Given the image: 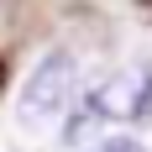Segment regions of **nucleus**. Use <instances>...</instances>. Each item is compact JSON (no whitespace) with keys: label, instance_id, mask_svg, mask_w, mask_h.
Segmentation results:
<instances>
[{"label":"nucleus","instance_id":"nucleus-1","mask_svg":"<svg viewBox=\"0 0 152 152\" xmlns=\"http://www.w3.org/2000/svg\"><path fill=\"white\" fill-rule=\"evenodd\" d=\"M94 121H121V126H147L152 121V63H131L105 84H94L84 100Z\"/></svg>","mask_w":152,"mask_h":152},{"label":"nucleus","instance_id":"nucleus-3","mask_svg":"<svg viewBox=\"0 0 152 152\" xmlns=\"http://www.w3.org/2000/svg\"><path fill=\"white\" fill-rule=\"evenodd\" d=\"M89 152H147V147L131 142V137H110V142H100V147H89Z\"/></svg>","mask_w":152,"mask_h":152},{"label":"nucleus","instance_id":"nucleus-4","mask_svg":"<svg viewBox=\"0 0 152 152\" xmlns=\"http://www.w3.org/2000/svg\"><path fill=\"white\" fill-rule=\"evenodd\" d=\"M0 84H5V63H0Z\"/></svg>","mask_w":152,"mask_h":152},{"label":"nucleus","instance_id":"nucleus-2","mask_svg":"<svg viewBox=\"0 0 152 152\" xmlns=\"http://www.w3.org/2000/svg\"><path fill=\"white\" fill-rule=\"evenodd\" d=\"M68 100H74V58H68L63 47H53V53L31 68L26 89H21V121L42 126V121H53Z\"/></svg>","mask_w":152,"mask_h":152}]
</instances>
